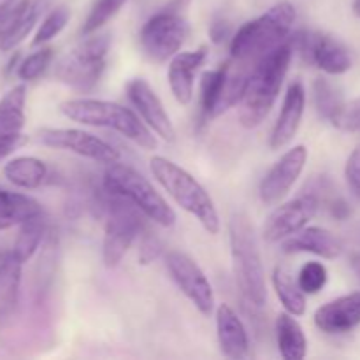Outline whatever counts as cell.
Wrapping results in <instances>:
<instances>
[{"label":"cell","instance_id":"6da1fadb","mask_svg":"<svg viewBox=\"0 0 360 360\" xmlns=\"http://www.w3.org/2000/svg\"><path fill=\"white\" fill-rule=\"evenodd\" d=\"M295 51L294 35L255 63L239 102V122L245 129L259 127L274 108Z\"/></svg>","mask_w":360,"mask_h":360},{"label":"cell","instance_id":"7a4b0ae2","mask_svg":"<svg viewBox=\"0 0 360 360\" xmlns=\"http://www.w3.org/2000/svg\"><path fill=\"white\" fill-rule=\"evenodd\" d=\"M229 241L236 285L243 299L253 308H264L267 301L266 271L253 225L243 211L232 214L229 221Z\"/></svg>","mask_w":360,"mask_h":360},{"label":"cell","instance_id":"3957f363","mask_svg":"<svg viewBox=\"0 0 360 360\" xmlns=\"http://www.w3.org/2000/svg\"><path fill=\"white\" fill-rule=\"evenodd\" d=\"M295 18L297 13L290 2H278L236 32L231 41V58L255 67L260 58L292 37Z\"/></svg>","mask_w":360,"mask_h":360},{"label":"cell","instance_id":"277c9868","mask_svg":"<svg viewBox=\"0 0 360 360\" xmlns=\"http://www.w3.org/2000/svg\"><path fill=\"white\" fill-rule=\"evenodd\" d=\"M60 111L69 120L83 125L112 129L125 136L143 150H157L158 141L150 127L132 109L101 98H70L60 105Z\"/></svg>","mask_w":360,"mask_h":360},{"label":"cell","instance_id":"5b68a950","mask_svg":"<svg viewBox=\"0 0 360 360\" xmlns=\"http://www.w3.org/2000/svg\"><path fill=\"white\" fill-rule=\"evenodd\" d=\"M150 169L162 188L174 199L181 210L192 214L202 225L204 231L213 236L220 232V214L213 199L188 171L160 155L151 158Z\"/></svg>","mask_w":360,"mask_h":360},{"label":"cell","instance_id":"8992f818","mask_svg":"<svg viewBox=\"0 0 360 360\" xmlns=\"http://www.w3.org/2000/svg\"><path fill=\"white\" fill-rule=\"evenodd\" d=\"M104 195L101 206L105 213L104 243H102V260L104 266L112 269L127 255L136 239L146 231V214L134 202L118 193H111L102 186Z\"/></svg>","mask_w":360,"mask_h":360},{"label":"cell","instance_id":"52a82bcc","mask_svg":"<svg viewBox=\"0 0 360 360\" xmlns=\"http://www.w3.org/2000/svg\"><path fill=\"white\" fill-rule=\"evenodd\" d=\"M102 186L108 192L118 193L129 199L146 214L148 220L155 221L160 227H172L176 224V213L169 206L167 200L157 192L150 179L144 178L130 165L122 164V162L109 164L104 172Z\"/></svg>","mask_w":360,"mask_h":360},{"label":"cell","instance_id":"ba28073f","mask_svg":"<svg viewBox=\"0 0 360 360\" xmlns=\"http://www.w3.org/2000/svg\"><path fill=\"white\" fill-rule=\"evenodd\" d=\"M111 46L109 34L86 35L79 46L67 53L55 67L56 79L77 91L97 86L105 70V56Z\"/></svg>","mask_w":360,"mask_h":360},{"label":"cell","instance_id":"9c48e42d","mask_svg":"<svg viewBox=\"0 0 360 360\" xmlns=\"http://www.w3.org/2000/svg\"><path fill=\"white\" fill-rule=\"evenodd\" d=\"M188 21L178 11H160L153 14L141 28V49L151 62H167L178 55L188 37Z\"/></svg>","mask_w":360,"mask_h":360},{"label":"cell","instance_id":"30bf717a","mask_svg":"<svg viewBox=\"0 0 360 360\" xmlns=\"http://www.w3.org/2000/svg\"><path fill=\"white\" fill-rule=\"evenodd\" d=\"M165 266L176 287L195 306L197 311L210 316L214 311V292L199 264L186 253L172 250L165 255Z\"/></svg>","mask_w":360,"mask_h":360},{"label":"cell","instance_id":"8fae6325","mask_svg":"<svg viewBox=\"0 0 360 360\" xmlns=\"http://www.w3.org/2000/svg\"><path fill=\"white\" fill-rule=\"evenodd\" d=\"M319 207L320 200L313 192H304L295 199L280 204L264 224V239L267 243H280L297 234L299 231L308 227L309 221L319 213Z\"/></svg>","mask_w":360,"mask_h":360},{"label":"cell","instance_id":"7c38bea8","mask_svg":"<svg viewBox=\"0 0 360 360\" xmlns=\"http://www.w3.org/2000/svg\"><path fill=\"white\" fill-rule=\"evenodd\" d=\"M295 49L304 60L329 76H341L352 69L350 51L336 37L322 32H302L294 35Z\"/></svg>","mask_w":360,"mask_h":360},{"label":"cell","instance_id":"4fadbf2b","mask_svg":"<svg viewBox=\"0 0 360 360\" xmlns=\"http://www.w3.org/2000/svg\"><path fill=\"white\" fill-rule=\"evenodd\" d=\"M37 137L44 146L72 151L101 164H115L122 158L120 151L108 141L79 129H41Z\"/></svg>","mask_w":360,"mask_h":360},{"label":"cell","instance_id":"5bb4252c","mask_svg":"<svg viewBox=\"0 0 360 360\" xmlns=\"http://www.w3.org/2000/svg\"><path fill=\"white\" fill-rule=\"evenodd\" d=\"M306 162H308V148L302 146V144H297V146L285 151L280 157V160L269 169V172L260 181V200L266 206L280 204L288 195L295 181L301 178L302 171L306 167Z\"/></svg>","mask_w":360,"mask_h":360},{"label":"cell","instance_id":"9a60e30c","mask_svg":"<svg viewBox=\"0 0 360 360\" xmlns=\"http://www.w3.org/2000/svg\"><path fill=\"white\" fill-rule=\"evenodd\" d=\"M127 95H129V101L136 108L137 115L143 118V122L150 127L155 136L167 141V143H172L176 139L174 125H172L160 97L155 94V90L146 79L136 77V79L129 81Z\"/></svg>","mask_w":360,"mask_h":360},{"label":"cell","instance_id":"2e32d148","mask_svg":"<svg viewBox=\"0 0 360 360\" xmlns=\"http://www.w3.org/2000/svg\"><path fill=\"white\" fill-rule=\"evenodd\" d=\"M313 320L322 333L330 336L350 333L360 326V292H352L326 302L316 309Z\"/></svg>","mask_w":360,"mask_h":360},{"label":"cell","instance_id":"e0dca14e","mask_svg":"<svg viewBox=\"0 0 360 360\" xmlns=\"http://www.w3.org/2000/svg\"><path fill=\"white\" fill-rule=\"evenodd\" d=\"M306 108V90L304 84L301 81H294L288 86L287 94H285L283 105H281V112L278 116L276 123L271 132L269 146L271 150H281L287 144L292 143V139L297 134L299 127H301L302 116H304Z\"/></svg>","mask_w":360,"mask_h":360},{"label":"cell","instance_id":"ac0fdd59","mask_svg":"<svg viewBox=\"0 0 360 360\" xmlns=\"http://www.w3.org/2000/svg\"><path fill=\"white\" fill-rule=\"evenodd\" d=\"M207 56L206 48L195 51H179L171 58L167 70V81L171 94L181 105H188L193 101L195 91V72Z\"/></svg>","mask_w":360,"mask_h":360},{"label":"cell","instance_id":"d6986e66","mask_svg":"<svg viewBox=\"0 0 360 360\" xmlns=\"http://www.w3.org/2000/svg\"><path fill=\"white\" fill-rule=\"evenodd\" d=\"M285 253H311L322 259L334 260L343 253V243L330 231L322 227H304L297 234L281 241Z\"/></svg>","mask_w":360,"mask_h":360},{"label":"cell","instance_id":"ffe728a7","mask_svg":"<svg viewBox=\"0 0 360 360\" xmlns=\"http://www.w3.org/2000/svg\"><path fill=\"white\" fill-rule=\"evenodd\" d=\"M217 336L221 354L227 359L241 360L250 355L248 330L229 304L217 308Z\"/></svg>","mask_w":360,"mask_h":360},{"label":"cell","instance_id":"44dd1931","mask_svg":"<svg viewBox=\"0 0 360 360\" xmlns=\"http://www.w3.org/2000/svg\"><path fill=\"white\" fill-rule=\"evenodd\" d=\"M44 6L46 0H35V2L21 0L20 6L7 18L6 27L0 35V49L2 51H11L28 37V34L34 30L41 13L44 11Z\"/></svg>","mask_w":360,"mask_h":360},{"label":"cell","instance_id":"7402d4cb","mask_svg":"<svg viewBox=\"0 0 360 360\" xmlns=\"http://www.w3.org/2000/svg\"><path fill=\"white\" fill-rule=\"evenodd\" d=\"M21 266L13 253H0V326L16 313L20 301Z\"/></svg>","mask_w":360,"mask_h":360},{"label":"cell","instance_id":"603a6c76","mask_svg":"<svg viewBox=\"0 0 360 360\" xmlns=\"http://www.w3.org/2000/svg\"><path fill=\"white\" fill-rule=\"evenodd\" d=\"M27 104V88L18 84L0 98V139L23 136V127L27 123L25 115Z\"/></svg>","mask_w":360,"mask_h":360},{"label":"cell","instance_id":"cb8c5ba5","mask_svg":"<svg viewBox=\"0 0 360 360\" xmlns=\"http://www.w3.org/2000/svg\"><path fill=\"white\" fill-rule=\"evenodd\" d=\"M276 341L280 355L285 360H302L308 354V340L301 323L290 313H281L276 319Z\"/></svg>","mask_w":360,"mask_h":360},{"label":"cell","instance_id":"d4e9b609","mask_svg":"<svg viewBox=\"0 0 360 360\" xmlns=\"http://www.w3.org/2000/svg\"><path fill=\"white\" fill-rule=\"evenodd\" d=\"M42 207L32 197L25 193L0 190V231L21 225L35 214H41Z\"/></svg>","mask_w":360,"mask_h":360},{"label":"cell","instance_id":"484cf974","mask_svg":"<svg viewBox=\"0 0 360 360\" xmlns=\"http://www.w3.org/2000/svg\"><path fill=\"white\" fill-rule=\"evenodd\" d=\"M7 181L23 190L39 188L48 178V165L35 157H16L4 167Z\"/></svg>","mask_w":360,"mask_h":360},{"label":"cell","instance_id":"4316f807","mask_svg":"<svg viewBox=\"0 0 360 360\" xmlns=\"http://www.w3.org/2000/svg\"><path fill=\"white\" fill-rule=\"evenodd\" d=\"M46 232H48V220H46L44 213L35 214L30 220L23 221L20 229V234H18L16 241H14L11 253H13L21 264L28 262V260L34 257V253L39 250V246H41Z\"/></svg>","mask_w":360,"mask_h":360},{"label":"cell","instance_id":"83f0119b","mask_svg":"<svg viewBox=\"0 0 360 360\" xmlns=\"http://www.w3.org/2000/svg\"><path fill=\"white\" fill-rule=\"evenodd\" d=\"M273 287L278 299L283 304L285 311L294 316H302L306 313V294L299 287L297 280L294 281L292 274L285 267H274Z\"/></svg>","mask_w":360,"mask_h":360},{"label":"cell","instance_id":"f1b7e54d","mask_svg":"<svg viewBox=\"0 0 360 360\" xmlns=\"http://www.w3.org/2000/svg\"><path fill=\"white\" fill-rule=\"evenodd\" d=\"M313 101H315V108L320 118L336 125L338 118L345 108V98L340 88L330 83L329 79L320 77L313 83Z\"/></svg>","mask_w":360,"mask_h":360},{"label":"cell","instance_id":"f546056e","mask_svg":"<svg viewBox=\"0 0 360 360\" xmlns=\"http://www.w3.org/2000/svg\"><path fill=\"white\" fill-rule=\"evenodd\" d=\"M225 67H218L214 70H206L200 77V94H199V112L204 120L214 118L220 101L221 86H224Z\"/></svg>","mask_w":360,"mask_h":360},{"label":"cell","instance_id":"4dcf8cb0","mask_svg":"<svg viewBox=\"0 0 360 360\" xmlns=\"http://www.w3.org/2000/svg\"><path fill=\"white\" fill-rule=\"evenodd\" d=\"M129 0H97L91 7L90 14L84 20L83 28H81V34L86 37V35L97 34L102 27H104L108 21H111L112 18L118 14V11L122 9Z\"/></svg>","mask_w":360,"mask_h":360},{"label":"cell","instance_id":"1f68e13d","mask_svg":"<svg viewBox=\"0 0 360 360\" xmlns=\"http://www.w3.org/2000/svg\"><path fill=\"white\" fill-rule=\"evenodd\" d=\"M70 20V11L69 7L60 6L55 7L53 11H49L48 16L42 20V23L39 25L37 32H35L34 39H32V46H44L46 42L53 41L63 28L67 27Z\"/></svg>","mask_w":360,"mask_h":360},{"label":"cell","instance_id":"d6a6232c","mask_svg":"<svg viewBox=\"0 0 360 360\" xmlns=\"http://www.w3.org/2000/svg\"><path fill=\"white\" fill-rule=\"evenodd\" d=\"M327 281H329L327 267L323 266L322 262H316V260L306 262L297 274L299 287H301V290L308 295L319 294V292L326 287Z\"/></svg>","mask_w":360,"mask_h":360},{"label":"cell","instance_id":"836d02e7","mask_svg":"<svg viewBox=\"0 0 360 360\" xmlns=\"http://www.w3.org/2000/svg\"><path fill=\"white\" fill-rule=\"evenodd\" d=\"M53 60L51 48H41L35 53L28 55L23 62L18 65V77L23 81H35L46 72Z\"/></svg>","mask_w":360,"mask_h":360},{"label":"cell","instance_id":"e575fe53","mask_svg":"<svg viewBox=\"0 0 360 360\" xmlns=\"http://www.w3.org/2000/svg\"><path fill=\"white\" fill-rule=\"evenodd\" d=\"M139 241V262L141 264H151L153 260H157L158 257L164 252V246H162V241L158 239V236L155 232H151L150 229L146 227V231L141 234Z\"/></svg>","mask_w":360,"mask_h":360},{"label":"cell","instance_id":"d590c367","mask_svg":"<svg viewBox=\"0 0 360 360\" xmlns=\"http://www.w3.org/2000/svg\"><path fill=\"white\" fill-rule=\"evenodd\" d=\"M334 127L345 130V132H360V98L345 102L343 111Z\"/></svg>","mask_w":360,"mask_h":360},{"label":"cell","instance_id":"8d00e7d4","mask_svg":"<svg viewBox=\"0 0 360 360\" xmlns=\"http://www.w3.org/2000/svg\"><path fill=\"white\" fill-rule=\"evenodd\" d=\"M345 178H347L352 195L360 200V144L348 157L347 165H345Z\"/></svg>","mask_w":360,"mask_h":360},{"label":"cell","instance_id":"74e56055","mask_svg":"<svg viewBox=\"0 0 360 360\" xmlns=\"http://www.w3.org/2000/svg\"><path fill=\"white\" fill-rule=\"evenodd\" d=\"M27 136H18V137H9V139H0V160L6 157H9L11 153H14L16 150H20L21 146L27 144Z\"/></svg>","mask_w":360,"mask_h":360},{"label":"cell","instance_id":"f35d334b","mask_svg":"<svg viewBox=\"0 0 360 360\" xmlns=\"http://www.w3.org/2000/svg\"><path fill=\"white\" fill-rule=\"evenodd\" d=\"M20 2L21 0H0V23L9 18V14L16 9Z\"/></svg>","mask_w":360,"mask_h":360},{"label":"cell","instance_id":"ab89813d","mask_svg":"<svg viewBox=\"0 0 360 360\" xmlns=\"http://www.w3.org/2000/svg\"><path fill=\"white\" fill-rule=\"evenodd\" d=\"M350 266H352V269L355 271V274H357L359 280H360V253H352V255H350Z\"/></svg>","mask_w":360,"mask_h":360},{"label":"cell","instance_id":"60d3db41","mask_svg":"<svg viewBox=\"0 0 360 360\" xmlns=\"http://www.w3.org/2000/svg\"><path fill=\"white\" fill-rule=\"evenodd\" d=\"M352 11H354L355 16L360 18V0H354V4H352Z\"/></svg>","mask_w":360,"mask_h":360}]
</instances>
